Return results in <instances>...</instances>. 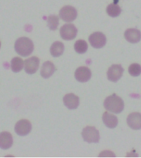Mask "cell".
I'll use <instances>...</instances> for the list:
<instances>
[{"instance_id":"6da1fadb","label":"cell","mask_w":141,"mask_h":158,"mask_svg":"<svg viewBox=\"0 0 141 158\" xmlns=\"http://www.w3.org/2000/svg\"><path fill=\"white\" fill-rule=\"evenodd\" d=\"M123 100L116 94H112L108 97H106L104 101V107L107 111L115 114H120L124 110Z\"/></svg>"},{"instance_id":"7a4b0ae2","label":"cell","mask_w":141,"mask_h":158,"mask_svg":"<svg viewBox=\"0 0 141 158\" xmlns=\"http://www.w3.org/2000/svg\"><path fill=\"white\" fill-rule=\"evenodd\" d=\"M15 50L22 57H27L34 50V44L27 37H21L15 42Z\"/></svg>"},{"instance_id":"3957f363","label":"cell","mask_w":141,"mask_h":158,"mask_svg":"<svg viewBox=\"0 0 141 158\" xmlns=\"http://www.w3.org/2000/svg\"><path fill=\"white\" fill-rule=\"evenodd\" d=\"M82 137L85 142L89 143H96L100 140L99 132L96 128L92 126H88L83 128L82 131Z\"/></svg>"},{"instance_id":"277c9868","label":"cell","mask_w":141,"mask_h":158,"mask_svg":"<svg viewBox=\"0 0 141 158\" xmlns=\"http://www.w3.org/2000/svg\"><path fill=\"white\" fill-rule=\"evenodd\" d=\"M78 16L77 10L72 6H64L59 11V17L66 22H74Z\"/></svg>"},{"instance_id":"5b68a950","label":"cell","mask_w":141,"mask_h":158,"mask_svg":"<svg viewBox=\"0 0 141 158\" xmlns=\"http://www.w3.org/2000/svg\"><path fill=\"white\" fill-rule=\"evenodd\" d=\"M78 30L73 24H65L60 28V36L64 40H72L77 35Z\"/></svg>"},{"instance_id":"8992f818","label":"cell","mask_w":141,"mask_h":158,"mask_svg":"<svg viewBox=\"0 0 141 158\" xmlns=\"http://www.w3.org/2000/svg\"><path fill=\"white\" fill-rule=\"evenodd\" d=\"M89 42L93 48L100 49L106 44V37L101 32H94L89 36Z\"/></svg>"},{"instance_id":"52a82bcc","label":"cell","mask_w":141,"mask_h":158,"mask_svg":"<svg viewBox=\"0 0 141 158\" xmlns=\"http://www.w3.org/2000/svg\"><path fill=\"white\" fill-rule=\"evenodd\" d=\"M124 69L119 64H114L109 68L107 71V78L111 81L116 82L121 78L123 75Z\"/></svg>"},{"instance_id":"ba28073f","label":"cell","mask_w":141,"mask_h":158,"mask_svg":"<svg viewBox=\"0 0 141 158\" xmlns=\"http://www.w3.org/2000/svg\"><path fill=\"white\" fill-rule=\"evenodd\" d=\"M32 130V123L27 119H21L15 125V132L17 135L26 136Z\"/></svg>"},{"instance_id":"9c48e42d","label":"cell","mask_w":141,"mask_h":158,"mask_svg":"<svg viewBox=\"0 0 141 158\" xmlns=\"http://www.w3.org/2000/svg\"><path fill=\"white\" fill-rule=\"evenodd\" d=\"M39 64L40 60L37 57H31L24 62L25 71L28 74H34L39 69Z\"/></svg>"},{"instance_id":"30bf717a","label":"cell","mask_w":141,"mask_h":158,"mask_svg":"<svg viewBox=\"0 0 141 158\" xmlns=\"http://www.w3.org/2000/svg\"><path fill=\"white\" fill-rule=\"evenodd\" d=\"M74 76H75L77 81H80V82H86L91 78V70L87 67H79L76 69Z\"/></svg>"},{"instance_id":"8fae6325","label":"cell","mask_w":141,"mask_h":158,"mask_svg":"<svg viewBox=\"0 0 141 158\" xmlns=\"http://www.w3.org/2000/svg\"><path fill=\"white\" fill-rule=\"evenodd\" d=\"M127 124L135 130L141 129V114L138 112L130 114L127 117Z\"/></svg>"},{"instance_id":"7c38bea8","label":"cell","mask_w":141,"mask_h":158,"mask_svg":"<svg viewBox=\"0 0 141 158\" xmlns=\"http://www.w3.org/2000/svg\"><path fill=\"white\" fill-rule=\"evenodd\" d=\"M64 106L69 110H74L78 108L79 105V96L74 95L73 93H69L65 95L63 99Z\"/></svg>"},{"instance_id":"4fadbf2b","label":"cell","mask_w":141,"mask_h":158,"mask_svg":"<svg viewBox=\"0 0 141 158\" xmlns=\"http://www.w3.org/2000/svg\"><path fill=\"white\" fill-rule=\"evenodd\" d=\"M125 38L127 41L132 44L138 43L141 40V32L137 29L130 28L125 32Z\"/></svg>"},{"instance_id":"5bb4252c","label":"cell","mask_w":141,"mask_h":158,"mask_svg":"<svg viewBox=\"0 0 141 158\" xmlns=\"http://www.w3.org/2000/svg\"><path fill=\"white\" fill-rule=\"evenodd\" d=\"M13 144L12 134L8 132L0 133V148L7 150L9 149Z\"/></svg>"},{"instance_id":"9a60e30c","label":"cell","mask_w":141,"mask_h":158,"mask_svg":"<svg viewBox=\"0 0 141 158\" xmlns=\"http://www.w3.org/2000/svg\"><path fill=\"white\" fill-rule=\"evenodd\" d=\"M56 69L54 64L50 61L45 62L41 67V75L42 77L44 78H49L54 73Z\"/></svg>"},{"instance_id":"2e32d148","label":"cell","mask_w":141,"mask_h":158,"mask_svg":"<svg viewBox=\"0 0 141 158\" xmlns=\"http://www.w3.org/2000/svg\"><path fill=\"white\" fill-rule=\"evenodd\" d=\"M102 121L104 124L109 128H116L118 124V118L117 117L108 112H105L102 115Z\"/></svg>"},{"instance_id":"e0dca14e","label":"cell","mask_w":141,"mask_h":158,"mask_svg":"<svg viewBox=\"0 0 141 158\" xmlns=\"http://www.w3.org/2000/svg\"><path fill=\"white\" fill-rule=\"evenodd\" d=\"M64 50V44L60 41H56L53 43L50 47V54L53 57H59L63 54Z\"/></svg>"},{"instance_id":"ac0fdd59","label":"cell","mask_w":141,"mask_h":158,"mask_svg":"<svg viewBox=\"0 0 141 158\" xmlns=\"http://www.w3.org/2000/svg\"><path fill=\"white\" fill-rule=\"evenodd\" d=\"M24 67V61L19 57H15L11 61V69L14 73H19Z\"/></svg>"},{"instance_id":"d6986e66","label":"cell","mask_w":141,"mask_h":158,"mask_svg":"<svg viewBox=\"0 0 141 158\" xmlns=\"http://www.w3.org/2000/svg\"><path fill=\"white\" fill-rule=\"evenodd\" d=\"M106 13L111 17H116L120 16L121 13V7L117 5L116 3H111L109 4L106 7Z\"/></svg>"},{"instance_id":"ffe728a7","label":"cell","mask_w":141,"mask_h":158,"mask_svg":"<svg viewBox=\"0 0 141 158\" xmlns=\"http://www.w3.org/2000/svg\"><path fill=\"white\" fill-rule=\"evenodd\" d=\"M74 49L78 54H84L88 50V43L83 40H79L74 44Z\"/></svg>"},{"instance_id":"44dd1931","label":"cell","mask_w":141,"mask_h":158,"mask_svg":"<svg viewBox=\"0 0 141 158\" xmlns=\"http://www.w3.org/2000/svg\"><path fill=\"white\" fill-rule=\"evenodd\" d=\"M59 23V17L56 15H51L47 18V25L51 31H55L58 28Z\"/></svg>"},{"instance_id":"7402d4cb","label":"cell","mask_w":141,"mask_h":158,"mask_svg":"<svg viewBox=\"0 0 141 158\" xmlns=\"http://www.w3.org/2000/svg\"><path fill=\"white\" fill-rule=\"evenodd\" d=\"M129 73L133 77H138L141 74V65L139 64H132L129 67Z\"/></svg>"},{"instance_id":"603a6c76","label":"cell","mask_w":141,"mask_h":158,"mask_svg":"<svg viewBox=\"0 0 141 158\" xmlns=\"http://www.w3.org/2000/svg\"><path fill=\"white\" fill-rule=\"evenodd\" d=\"M0 47H1V42H0Z\"/></svg>"}]
</instances>
